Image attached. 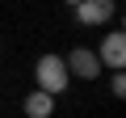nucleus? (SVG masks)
<instances>
[{
	"mask_svg": "<svg viewBox=\"0 0 126 118\" xmlns=\"http://www.w3.org/2000/svg\"><path fill=\"white\" fill-rule=\"evenodd\" d=\"M93 51H97V63L101 68H113V72L126 68V34L122 30H109L101 38V46H93Z\"/></svg>",
	"mask_w": 126,
	"mask_h": 118,
	"instance_id": "3",
	"label": "nucleus"
},
{
	"mask_svg": "<svg viewBox=\"0 0 126 118\" xmlns=\"http://www.w3.org/2000/svg\"><path fill=\"white\" fill-rule=\"evenodd\" d=\"M113 13H118L113 0H80L76 4V21L80 25H109Z\"/></svg>",
	"mask_w": 126,
	"mask_h": 118,
	"instance_id": "4",
	"label": "nucleus"
},
{
	"mask_svg": "<svg viewBox=\"0 0 126 118\" xmlns=\"http://www.w3.org/2000/svg\"><path fill=\"white\" fill-rule=\"evenodd\" d=\"M67 84H72V76H67V68H63V55H55V51L38 55V63H34V89H42L46 97H59V93H67Z\"/></svg>",
	"mask_w": 126,
	"mask_h": 118,
	"instance_id": "1",
	"label": "nucleus"
},
{
	"mask_svg": "<svg viewBox=\"0 0 126 118\" xmlns=\"http://www.w3.org/2000/svg\"><path fill=\"white\" fill-rule=\"evenodd\" d=\"M109 93H113V97H122V93H126V76H122V72H113V76H109Z\"/></svg>",
	"mask_w": 126,
	"mask_h": 118,
	"instance_id": "6",
	"label": "nucleus"
},
{
	"mask_svg": "<svg viewBox=\"0 0 126 118\" xmlns=\"http://www.w3.org/2000/svg\"><path fill=\"white\" fill-rule=\"evenodd\" d=\"M63 68H67V76H76V80H97L101 76V63H97L93 46H72L67 55H63Z\"/></svg>",
	"mask_w": 126,
	"mask_h": 118,
	"instance_id": "2",
	"label": "nucleus"
},
{
	"mask_svg": "<svg viewBox=\"0 0 126 118\" xmlns=\"http://www.w3.org/2000/svg\"><path fill=\"white\" fill-rule=\"evenodd\" d=\"M67 4H72V9H76V4H80V0H67Z\"/></svg>",
	"mask_w": 126,
	"mask_h": 118,
	"instance_id": "7",
	"label": "nucleus"
},
{
	"mask_svg": "<svg viewBox=\"0 0 126 118\" xmlns=\"http://www.w3.org/2000/svg\"><path fill=\"white\" fill-rule=\"evenodd\" d=\"M21 110H25V118H50L55 114V97H46L42 89H30L25 101H21Z\"/></svg>",
	"mask_w": 126,
	"mask_h": 118,
	"instance_id": "5",
	"label": "nucleus"
}]
</instances>
